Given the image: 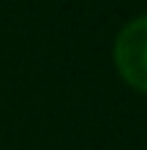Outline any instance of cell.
<instances>
[{
	"label": "cell",
	"instance_id": "cell-1",
	"mask_svg": "<svg viewBox=\"0 0 147 150\" xmlns=\"http://www.w3.org/2000/svg\"><path fill=\"white\" fill-rule=\"evenodd\" d=\"M113 61L121 79L147 95V16L129 21L113 45Z\"/></svg>",
	"mask_w": 147,
	"mask_h": 150
}]
</instances>
